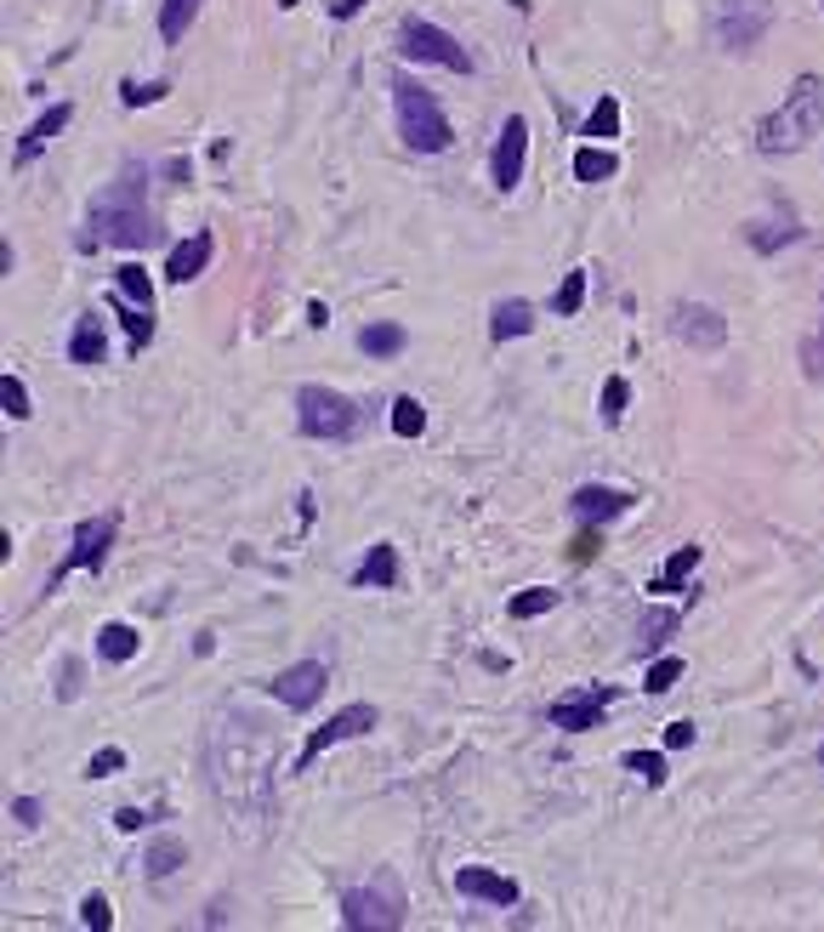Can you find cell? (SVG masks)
<instances>
[{
    "label": "cell",
    "instance_id": "cell-41",
    "mask_svg": "<svg viewBox=\"0 0 824 932\" xmlns=\"http://www.w3.org/2000/svg\"><path fill=\"white\" fill-rule=\"evenodd\" d=\"M165 91H171V86H165V80H148V86H143V80H125V86H120V97H125V109H143V103H159Z\"/></svg>",
    "mask_w": 824,
    "mask_h": 932
},
{
    "label": "cell",
    "instance_id": "cell-26",
    "mask_svg": "<svg viewBox=\"0 0 824 932\" xmlns=\"http://www.w3.org/2000/svg\"><path fill=\"white\" fill-rule=\"evenodd\" d=\"M109 308L125 319V336H131V347H148L154 342V308H137V302H131V296H109Z\"/></svg>",
    "mask_w": 824,
    "mask_h": 932
},
{
    "label": "cell",
    "instance_id": "cell-48",
    "mask_svg": "<svg viewBox=\"0 0 824 932\" xmlns=\"http://www.w3.org/2000/svg\"><path fill=\"white\" fill-rule=\"evenodd\" d=\"M114 824H120V830H143L148 819H143V808H120V813H114Z\"/></svg>",
    "mask_w": 824,
    "mask_h": 932
},
{
    "label": "cell",
    "instance_id": "cell-23",
    "mask_svg": "<svg viewBox=\"0 0 824 932\" xmlns=\"http://www.w3.org/2000/svg\"><path fill=\"white\" fill-rule=\"evenodd\" d=\"M200 7H205V0H159V41L177 46L193 29V18H200Z\"/></svg>",
    "mask_w": 824,
    "mask_h": 932
},
{
    "label": "cell",
    "instance_id": "cell-28",
    "mask_svg": "<svg viewBox=\"0 0 824 932\" xmlns=\"http://www.w3.org/2000/svg\"><path fill=\"white\" fill-rule=\"evenodd\" d=\"M700 569V546H677L666 557V569H659V580H648V591H682V580Z\"/></svg>",
    "mask_w": 824,
    "mask_h": 932
},
{
    "label": "cell",
    "instance_id": "cell-49",
    "mask_svg": "<svg viewBox=\"0 0 824 932\" xmlns=\"http://www.w3.org/2000/svg\"><path fill=\"white\" fill-rule=\"evenodd\" d=\"M308 324L324 330V324H330V308H324V302H308Z\"/></svg>",
    "mask_w": 824,
    "mask_h": 932
},
{
    "label": "cell",
    "instance_id": "cell-18",
    "mask_svg": "<svg viewBox=\"0 0 824 932\" xmlns=\"http://www.w3.org/2000/svg\"><path fill=\"white\" fill-rule=\"evenodd\" d=\"M569 512H575L580 523H609V518H620V512H632V495H625V489H603V484H586V489H575Z\"/></svg>",
    "mask_w": 824,
    "mask_h": 932
},
{
    "label": "cell",
    "instance_id": "cell-38",
    "mask_svg": "<svg viewBox=\"0 0 824 932\" xmlns=\"http://www.w3.org/2000/svg\"><path fill=\"white\" fill-rule=\"evenodd\" d=\"M677 683H682V659H677V654H666V659H654V665H648V683H643V688H648V694H671Z\"/></svg>",
    "mask_w": 824,
    "mask_h": 932
},
{
    "label": "cell",
    "instance_id": "cell-46",
    "mask_svg": "<svg viewBox=\"0 0 824 932\" xmlns=\"http://www.w3.org/2000/svg\"><path fill=\"white\" fill-rule=\"evenodd\" d=\"M666 745H671V751H688V745H694V722H671V728H666Z\"/></svg>",
    "mask_w": 824,
    "mask_h": 932
},
{
    "label": "cell",
    "instance_id": "cell-15",
    "mask_svg": "<svg viewBox=\"0 0 824 932\" xmlns=\"http://www.w3.org/2000/svg\"><path fill=\"white\" fill-rule=\"evenodd\" d=\"M797 240H802V222H797V211H790V206H773L768 217L745 222V245H750L756 256H773V251L797 245Z\"/></svg>",
    "mask_w": 824,
    "mask_h": 932
},
{
    "label": "cell",
    "instance_id": "cell-12",
    "mask_svg": "<svg viewBox=\"0 0 824 932\" xmlns=\"http://www.w3.org/2000/svg\"><path fill=\"white\" fill-rule=\"evenodd\" d=\"M671 336L682 347H694V353H716L722 342H728V319H722L716 308H705V302H677L671 308Z\"/></svg>",
    "mask_w": 824,
    "mask_h": 932
},
{
    "label": "cell",
    "instance_id": "cell-20",
    "mask_svg": "<svg viewBox=\"0 0 824 932\" xmlns=\"http://www.w3.org/2000/svg\"><path fill=\"white\" fill-rule=\"evenodd\" d=\"M353 586H376V591H392L399 586V552H392L387 541H376L370 546V557L353 569Z\"/></svg>",
    "mask_w": 824,
    "mask_h": 932
},
{
    "label": "cell",
    "instance_id": "cell-30",
    "mask_svg": "<svg viewBox=\"0 0 824 932\" xmlns=\"http://www.w3.org/2000/svg\"><path fill=\"white\" fill-rule=\"evenodd\" d=\"M552 609H557V591H552V586H530V591H517L512 603H506L512 620H541V614H552Z\"/></svg>",
    "mask_w": 824,
    "mask_h": 932
},
{
    "label": "cell",
    "instance_id": "cell-3",
    "mask_svg": "<svg viewBox=\"0 0 824 932\" xmlns=\"http://www.w3.org/2000/svg\"><path fill=\"white\" fill-rule=\"evenodd\" d=\"M819 131H824V80L802 75L784 91V103L756 125V148L762 154H797V148H808L819 137Z\"/></svg>",
    "mask_w": 824,
    "mask_h": 932
},
{
    "label": "cell",
    "instance_id": "cell-1",
    "mask_svg": "<svg viewBox=\"0 0 824 932\" xmlns=\"http://www.w3.org/2000/svg\"><path fill=\"white\" fill-rule=\"evenodd\" d=\"M205 779H211V796L227 830L245 842H261L274 824V785H279L274 728L245 706H222L211 717V740H205Z\"/></svg>",
    "mask_w": 824,
    "mask_h": 932
},
{
    "label": "cell",
    "instance_id": "cell-29",
    "mask_svg": "<svg viewBox=\"0 0 824 932\" xmlns=\"http://www.w3.org/2000/svg\"><path fill=\"white\" fill-rule=\"evenodd\" d=\"M614 171H620V159H614L609 148H598V143L575 154V177H580V182H609Z\"/></svg>",
    "mask_w": 824,
    "mask_h": 932
},
{
    "label": "cell",
    "instance_id": "cell-5",
    "mask_svg": "<svg viewBox=\"0 0 824 932\" xmlns=\"http://www.w3.org/2000/svg\"><path fill=\"white\" fill-rule=\"evenodd\" d=\"M296 426L308 432V439H324V444H347L358 426H365V410H358V398L336 392V387H296Z\"/></svg>",
    "mask_w": 824,
    "mask_h": 932
},
{
    "label": "cell",
    "instance_id": "cell-10",
    "mask_svg": "<svg viewBox=\"0 0 824 932\" xmlns=\"http://www.w3.org/2000/svg\"><path fill=\"white\" fill-rule=\"evenodd\" d=\"M614 688L609 683H586V688H575V694H564L552 706V728H564V734H591V728H603V711L614 706Z\"/></svg>",
    "mask_w": 824,
    "mask_h": 932
},
{
    "label": "cell",
    "instance_id": "cell-42",
    "mask_svg": "<svg viewBox=\"0 0 824 932\" xmlns=\"http://www.w3.org/2000/svg\"><path fill=\"white\" fill-rule=\"evenodd\" d=\"M120 768H125V751L109 745V751H97V756L86 762V779H109V774H120Z\"/></svg>",
    "mask_w": 824,
    "mask_h": 932
},
{
    "label": "cell",
    "instance_id": "cell-47",
    "mask_svg": "<svg viewBox=\"0 0 824 932\" xmlns=\"http://www.w3.org/2000/svg\"><path fill=\"white\" fill-rule=\"evenodd\" d=\"M12 813H18V824H41V802H35V796H18Z\"/></svg>",
    "mask_w": 824,
    "mask_h": 932
},
{
    "label": "cell",
    "instance_id": "cell-24",
    "mask_svg": "<svg viewBox=\"0 0 824 932\" xmlns=\"http://www.w3.org/2000/svg\"><path fill=\"white\" fill-rule=\"evenodd\" d=\"M535 330V308L530 302H501L489 313V336L494 342H512V336H530Z\"/></svg>",
    "mask_w": 824,
    "mask_h": 932
},
{
    "label": "cell",
    "instance_id": "cell-14",
    "mask_svg": "<svg viewBox=\"0 0 824 932\" xmlns=\"http://www.w3.org/2000/svg\"><path fill=\"white\" fill-rule=\"evenodd\" d=\"M523 159H530V120H506L501 137H494V154H489V177L501 193H512L523 182Z\"/></svg>",
    "mask_w": 824,
    "mask_h": 932
},
{
    "label": "cell",
    "instance_id": "cell-51",
    "mask_svg": "<svg viewBox=\"0 0 824 932\" xmlns=\"http://www.w3.org/2000/svg\"><path fill=\"white\" fill-rule=\"evenodd\" d=\"M279 7H285V12H290V7H302V0H279Z\"/></svg>",
    "mask_w": 824,
    "mask_h": 932
},
{
    "label": "cell",
    "instance_id": "cell-8",
    "mask_svg": "<svg viewBox=\"0 0 824 932\" xmlns=\"http://www.w3.org/2000/svg\"><path fill=\"white\" fill-rule=\"evenodd\" d=\"M768 23H773V7H768V0H722L711 35H716L722 52H750L756 41L768 35Z\"/></svg>",
    "mask_w": 824,
    "mask_h": 932
},
{
    "label": "cell",
    "instance_id": "cell-36",
    "mask_svg": "<svg viewBox=\"0 0 824 932\" xmlns=\"http://www.w3.org/2000/svg\"><path fill=\"white\" fill-rule=\"evenodd\" d=\"M580 302H586V274H564V285H557V296H552L557 319H575Z\"/></svg>",
    "mask_w": 824,
    "mask_h": 932
},
{
    "label": "cell",
    "instance_id": "cell-9",
    "mask_svg": "<svg viewBox=\"0 0 824 932\" xmlns=\"http://www.w3.org/2000/svg\"><path fill=\"white\" fill-rule=\"evenodd\" d=\"M370 728H376V706H370V699H353V706H342V711L330 717L324 728H313V734H308V745H302V756H296L290 768H296V774H302V768H313V762H319L330 745H342V740H365Z\"/></svg>",
    "mask_w": 824,
    "mask_h": 932
},
{
    "label": "cell",
    "instance_id": "cell-33",
    "mask_svg": "<svg viewBox=\"0 0 824 932\" xmlns=\"http://www.w3.org/2000/svg\"><path fill=\"white\" fill-rule=\"evenodd\" d=\"M625 404H632V381H625V376H609V381H603V398H598L603 421H609V426L625 421Z\"/></svg>",
    "mask_w": 824,
    "mask_h": 932
},
{
    "label": "cell",
    "instance_id": "cell-43",
    "mask_svg": "<svg viewBox=\"0 0 824 932\" xmlns=\"http://www.w3.org/2000/svg\"><path fill=\"white\" fill-rule=\"evenodd\" d=\"M802 364H808V381H824V324L802 342Z\"/></svg>",
    "mask_w": 824,
    "mask_h": 932
},
{
    "label": "cell",
    "instance_id": "cell-13",
    "mask_svg": "<svg viewBox=\"0 0 824 932\" xmlns=\"http://www.w3.org/2000/svg\"><path fill=\"white\" fill-rule=\"evenodd\" d=\"M324 683H330L324 659H296V665H285V672L274 677V699L285 711H313L324 699Z\"/></svg>",
    "mask_w": 824,
    "mask_h": 932
},
{
    "label": "cell",
    "instance_id": "cell-17",
    "mask_svg": "<svg viewBox=\"0 0 824 932\" xmlns=\"http://www.w3.org/2000/svg\"><path fill=\"white\" fill-rule=\"evenodd\" d=\"M211 256H216V240H211V228H200L193 240H182V245L171 251V262H165V279H171V285H193V279L211 268Z\"/></svg>",
    "mask_w": 824,
    "mask_h": 932
},
{
    "label": "cell",
    "instance_id": "cell-22",
    "mask_svg": "<svg viewBox=\"0 0 824 932\" xmlns=\"http://www.w3.org/2000/svg\"><path fill=\"white\" fill-rule=\"evenodd\" d=\"M182 858H188L182 836H154L148 853H143V876H148V881H165L171 870H182Z\"/></svg>",
    "mask_w": 824,
    "mask_h": 932
},
{
    "label": "cell",
    "instance_id": "cell-16",
    "mask_svg": "<svg viewBox=\"0 0 824 932\" xmlns=\"http://www.w3.org/2000/svg\"><path fill=\"white\" fill-rule=\"evenodd\" d=\"M455 892L483 898V905H501V910L517 905V881L501 876V870H489V864H460V870H455Z\"/></svg>",
    "mask_w": 824,
    "mask_h": 932
},
{
    "label": "cell",
    "instance_id": "cell-40",
    "mask_svg": "<svg viewBox=\"0 0 824 932\" xmlns=\"http://www.w3.org/2000/svg\"><path fill=\"white\" fill-rule=\"evenodd\" d=\"M80 927H91V932H109V927H114V910H109V898H103V892H86V905H80Z\"/></svg>",
    "mask_w": 824,
    "mask_h": 932
},
{
    "label": "cell",
    "instance_id": "cell-19",
    "mask_svg": "<svg viewBox=\"0 0 824 932\" xmlns=\"http://www.w3.org/2000/svg\"><path fill=\"white\" fill-rule=\"evenodd\" d=\"M69 114H75V103H52V109H46V114H41L35 125H29V131H23V143H18V154H12V165H29V159H35V154H41V148H46V143L57 137V131H63V125H69Z\"/></svg>",
    "mask_w": 824,
    "mask_h": 932
},
{
    "label": "cell",
    "instance_id": "cell-11",
    "mask_svg": "<svg viewBox=\"0 0 824 932\" xmlns=\"http://www.w3.org/2000/svg\"><path fill=\"white\" fill-rule=\"evenodd\" d=\"M109 546H114V518H86L80 529H75V546H69V557L57 563V575H52V591L69 580L75 569H91V575H103V557H109Z\"/></svg>",
    "mask_w": 824,
    "mask_h": 932
},
{
    "label": "cell",
    "instance_id": "cell-25",
    "mask_svg": "<svg viewBox=\"0 0 824 932\" xmlns=\"http://www.w3.org/2000/svg\"><path fill=\"white\" fill-rule=\"evenodd\" d=\"M358 347H365L370 358H399L410 347V336H404V324H365L358 330Z\"/></svg>",
    "mask_w": 824,
    "mask_h": 932
},
{
    "label": "cell",
    "instance_id": "cell-44",
    "mask_svg": "<svg viewBox=\"0 0 824 932\" xmlns=\"http://www.w3.org/2000/svg\"><path fill=\"white\" fill-rule=\"evenodd\" d=\"M80 677H86V672H80V659H63V683H57V699H75V694H80Z\"/></svg>",
    "mask_w": 824,
    "mask_h": 932
},
{
    "label": "cell",
    "instance_id": "cell-39",
    "mask_svg": "<svg viewBox=\"0 0 824 932\" xmlns=\"http://www.w3.org/2000/svg\"><path fill=\"white\" fill-rule=\"evenodd\" d=\"M625 768H632L637 779H648V785H666V756L659 751H625Z\"/></svg>",
    "mask_w": 824,
    "mask_h": 932
},
{
    "label": "cell",
    "instance_id": "cell-21",
    "mask_svg": "<svg viewBox=\"0 0 824 932\" xmlns=\"http://www.w3.org/2000/svg\"><path fill=\"white\" fill-rule=\"evenodd\" d=\"M103 353H109V330H103V319H97V313H80V319H75V336H69V358H75V364H103Z\"/></svg>",
    "mask_w": 824,
    "mask_h": 932
},
{
    "label": "cell",
    "instance_id": "cell-7",
    "mask_svg": "<svg viewBox=\"0 0 824 932\" xmlns=\"http://www.w3.org/2000/svg\"><path fill=\"white\" fill-rule=\"evenodd\" d=\"M399 57H404V63H438V69H449V75H472V52L460 46L449 29L426 23V18H404V29H399Z\"/></svg>",
    "mask_w": 824,
    "mask_h": 932
},
{
    "label": "cell",
    "instance_id": "cell-4",
    "mask_svg": "<svg viewBox=\"0 0 824 932\" xmlns=\"http://www.w3.org/2000/svg\"><path fill=\"white\" fill-rule=\"evenodd\" d=\"M404 910H410V898H404L392 870H376V881L342 892V927L347 932H399Z\"/></svg>",
    "mask_w": 824,
    "mask_h": 932
},
{
    "label": "cell",
    "instance_id": "cell-35",
    "mask_svg": "<svg viewBox=\"0 0 824 932\" xmlns=\"http://www.w3.org/2000/svg\"><path fill=\"white\" fill-rule=\"evenodd\" d=\"M677 625H682V614H677V609H654V614L643 620V643H637V648H643V654H648V648H659Z\"/></svg>",
    "mask_w": 824,
    "mask_h": 932
},
{
    "label": "cell",
    "instance_id": "cell-32",
    "mask_svg": "<svg viewBox=\"0 0 824 932\" xmlns=\"http://www.w3.org/2000/svg\"><path fill=\"white\" fill-rule=\"evenodd\" d=\"M392 432H399V439H421V432H426L421 398H392Z\"/></svg>",
    "mask_w": 824,
    "mask_h": 932
},
{
    "label": "cell",
    "instance_id": "cell-52",
    "mask_svg": "<svg viewBox=\"0 0 824 932\" xmlns=\"http://www.w3.org/2000/svg\"><path fill=\"white\" fill-rule=\"evenodd\" d=\"M819 762H824V756H819Z\"/></svg>",
    "mask_w": 824,
    "mask_h": 932
},
{
    "label": "cell",
    "instance_id": "cell-6",
    "mask_svg": "<svg viewBox=\"0 0 824 932\" xmlns=\"http://www.w3.org/2000/svg\"><path fill=\"white\" fill-rule=\"evenodd\" d=\"M392 103H399V137L415 148V154H444L449 143H455V131H449V120H444V109H438V97L426 91V86H415V80H392Z\"/></svg>",
    "mask_w": 824,
    "mask_h": 932
},
{
    "label": "cell",
    "instance_id": "cell-37",
    "mask_svg": "<svg viewBox=\"0 0 824 932\" xmlns=\"http://www.w3.org/2000/svg\"><path fill=\"white\" fill-rule=\"evenodd\" d=\"M0 410H7L12 421H29V415H35V410H29V387L7 370V376H0Z\"/></svg>",
    "mask_w": 824,
    "mask_h": 932
},
{
    "label": "cell",
    "instance_id": "cell-27",
    "mask_svg": "<svg viewBox=\"0 0 824 932\" xmlns=\"http://www.w3.org/2000/svg\"><path fill=\"white\" fill-rule=\"evenodd\" d=\"M97 654H103L109 665H125V659H137V631H131L125 620H109L103 631H97Z\"/></svg>",
    "mask_w": 824,
    "mask_h": 932
},
{
    "label": "cell",
    "instance_id": "cell-45",
    "mask_svg": "<svg viewBox=\"0 0 824 932\" xmlns=\"http://www.w3.org/2000/svg\"><path fill=\"white\" fill-rule=\"evenodd\" d=\"M591 557H598V523H586L575 541V563H591Z\"/></svg>",
    "mask_w": 824,
    "mask_h": 932
},
{
    "label": "cell",
    "instance_id": "cell-31",
    "mask_svg": "<svg viewBox=\"0 0 824 932\" xmlns=\"http://www.w3.org/2000/svg\"><path fill=\"white\" fill-rule=\"evenodd\" d=\"M580 137H620V97H598V103H591V114H586V131Z\"/></svg>",
    "mask_w": 824,
    "mask_h": 932
},
{
    "label": "cell",
    "instance_id": "cell-2",
    "mask_svg": "<svg viewBox=\"0 0 824 932\" xmlns=\"http://www.w3.org/2000/svg\"><path fill=\"white\" fill-rule=\"evenodd\" d=\"M91 240L120 245V251H148V245L165 240L159 217L148 211V199H143V165H125V177H120L109 193H97V206H91ZM91 240H86V245H91Z\"/></svg>",
    "mask_w": 824,
    "mask_h": 932
},
{
    "label": "cell",
    "instance_id": "cell-50",
    "mask_svg": "<svg viewBox=\"0 0 824 932\" xmlns=\"http://www.w3.org/2000/svg\"><path fill=\"white\" fill-rule=\"evenodd\" d=\"M358 7H365V0H336V7H330V18H353Z\"/></svg>",
    "mask_w": 824,
    "mask_h": 932
},
{
    "label": "cell",
    "instance_id": "cell-34",
    "mask_svg": "<svg viewBox=\"0 0 824 932\" xmlns=\"http://www.w3.org/2000/svg\"><path fill=\"white\" fill-rule=\"evenodd\" d=\"M114 285H120V296H131L137 308H154V285H148V274L137 268V262H125V268L114 274Z\"/></svg>",
    "mask_w": 824,
    "mask_h": 932
}]
</instances>
